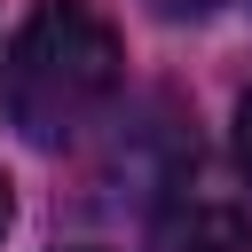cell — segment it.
I'll list each match as a JSON object with an SVG mask.
<instances>
[{
	"instance_id": "7a4b0ae2",
	"label": "cell",
	"mask_w": 252,
	"mask_h": 252,
	"mask_svg": "<svg viewBox=\"0 0 252 252\" xmlns=\"http://www.w3.org/2000/svg\"><path fill=\"white\" fill-rule=\"evenodd\" d=\"M173 252H252V220L244 213H197Z\"/></svg>"
},
{
	"instance_id": "277c9868",
	"label": "cell",
	"mask_w": 252,
	"mask_h": 252,
	"mask_svg": "<svg viewBox=\"0 0 252 252\" xmlns=\"http://www.w3.org/2000/svg\"><path fill=\"white\" fill-rule=\"evenodd\" d=\"M150 8H158V16H173V24H189V16H213L220 0H150Z\"/></svg>"
},
{
	"instance_id": "5b68a950",
	"label": "cell",
	"mask_w": 252,
	"mask_h": 252,
	"mask_svg": "<svg viewBox=\"0 0 252 252\" xmlns=\"http://www.w3.org/2000/svg\"><path fill=\"white\" fill-rule=\"evenodd\" d=\"M8 220H16V197H8V181H0V236H8Z\"/></svg>"
},
{
	"instance_id": "6da1fadb",
	"label": "cell",
	"mask_w": 252,
	"mask_h": 252,
	"mask_svg": "<svg viewBox=\"0 0 252 252\" xmlns=\"http://www.w3.org/2000/svg\"><path fill=\"white\" fill-rule=\"evenodd\" d=\"M126 79V47L118 24L87 0H39L24 16V32L8 39V118L24 126V142H71Z\"/></svg>"
},
{
	"instance_id": "3957f363",
	"label": "cell",
	"mask_w": 252,
	"mask_h": 252,
	"mask_svg": "<svg viewBox=\"0 0 252 252\" xmlns=\"http://www.w3.org/2000/svg\"><path fill=\"white\" fill-rule=\"evenodd\" d=\"M236 165H244V181H252V94L236 102Z\"/></svg>"
}]
</instances>
